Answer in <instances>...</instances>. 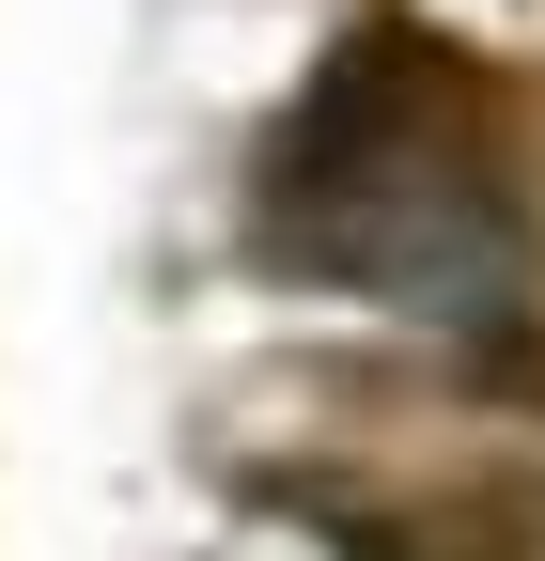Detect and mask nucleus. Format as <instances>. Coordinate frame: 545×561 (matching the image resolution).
<instances>
[{
    "label": "nucleus",
    "instance_id": "1",
    "mask_svg": "<svg viewBox=\"0 0 545 561\" xmlns=\"http://www.w3.org/2000/svg\"><path fill=\"white\" fill-rule=\"evenodd\" d=\"M250 250L281 280H327V297H390V312H452L484 328L530 297V203L499 172V110L452 47H421L405 16L344 32L327 79L297 94V125L265 140V203Z\"/></svg>",
    "mask_w": 545,
    "mask_h": 561
}]
</instances>
